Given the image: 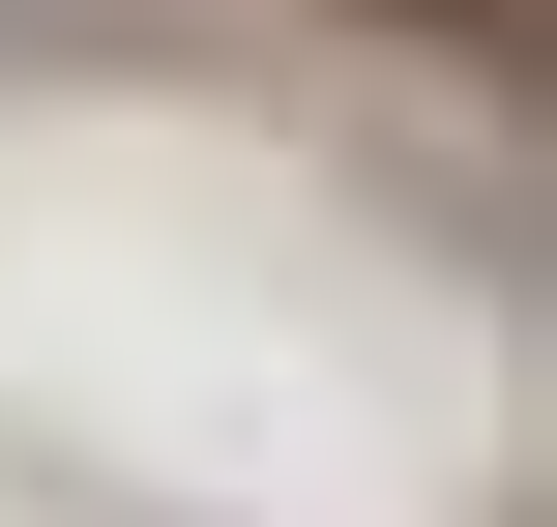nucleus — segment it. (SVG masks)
<instances>
[{"instance_id":"1","label":"nucleus","mask_w":557,"mask_h":527,"mask_svg":"<svg viewBox=\"0 0 557 527\" xmlns=\"http://www.w3.org/2000/svg\"><path fill=\"white\" fill-rule=\"evenodd\" d=\"M382 29H499V0H382Z\"/></svg>"}]
</instances>
